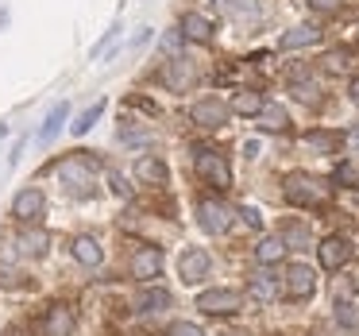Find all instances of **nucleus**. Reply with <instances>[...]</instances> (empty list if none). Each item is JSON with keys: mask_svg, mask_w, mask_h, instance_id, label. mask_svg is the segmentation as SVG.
<instances>
[{"mask_svg": "<svg viewBox=\"0 0 359 336\" xmlns=\"http://www.w3.org/2000/svg\"><path fill=\"white\" fill-rule=\"evenodd\" d=\"M290 205H325L328 201V186L313 174H290L286 186H282Z\"/></svg>", "mask_w": 359, "mask_h": 336, "instance_id": "f257e3e1", "label": "nucleus"}, {"mask_svg": "<svg viewBox=\"0 0 359 336\" xmlns=\"http://www.w3.org/2000/svg\"><path fill=\"white\" fill-rule=\"evenodd\" d=\"M194 170H197V178H205L209 186H217V189L232 186V170H228V163L217 155V151H209V147H201L194 155Z\"/></svg>", "mask_w": 359, "mask_h": 336, "instance_id": "f03ea898", "label": "nucleus"}, {"mask_svg": "<svg viewBox=\"0 0 359 336\" xmlns=\"http://www.w3.org/2000/svg\"><path fill=\"white\" fill-rule=\"evenodd\" d=\"M243 297L236 294V290H205L201 297H197V309L209 313V317H228V313H240Z\"/></svg>", "mask_w": 359, "mask_h": 336, "instance_id": "7ed1b4c3", "label": "nucleus"}, {"mask_svg": "<svg viewBox=\"0 0 359 336\" xmlns=\"http://www.w3.org/2000/svg\"><path fill=\"white\" fill-rule=\"evenodd\" d=\"M197 220H201L205 232L224 236L228 228H232V209H228L224 201H212V197H205V201L197 205Z\"/></svg>", "mask_w": 359, "mask_h": 336, "instance_id": "20e7f679", "label": "nucleus"}, {"mask_svg": "<svg viewBox=\"0 0 359 336\" xmlns=\"http://www.w3.org/2000/svg\"><path fill=\"white\" fill-rule=\"evenodd\" d=\"M282 290H286V297H294V302H305V297H313V290H317V274L305 263H294V267H286Z\"/></svg>", "mask_w": 359, "mask_h": 336, "instance_id": "39448f33", "label": "nucleus"}, {"mask_svg": "<svg viewBox=\"0 0 359 336\" xmlns=\"http://www.w3.org/2000/svg\"><path fill=\"white\" fill-rule=\"evenodd\" d=\"M228 116H232V109H228L224 101H217V97H205V101H197L194 109H189V120L201 128H224Z\"/></svg>", "mask_w": 359, "mask_h": 336, "instance_id": "423d86ee", "label": "nucleus"}, {"mask_svg": "<svg viewBox=\"0 0 359 336\" xmlns=\"http://www.w3.org/2000/svg\"><path fill=\"white\" fill-rule=\"evenodd\" d=\"M163 81L174 89V93H186V89L197 81L194 62H189V58H170V62L163 66Z\"/></svg>", "mask_w": 359, "mask_h": 336, "instance_id": "0eeeda50", "label": "nucleus"}, {"mask_svg": "<svg viewBox=\"0 0 359 336\" xmlns=\"http://www.w3.org/2000/svg\"><path fill=\"white\" fill-rule=\"evenodd\" d=\"M43 209H47V197H43L39 189H20L16 201H12V213H16L24 224H35V220L43 217Z\"/></svg>", "mask_w": 359, "mask_h": 336, "instance_id": "6e6552de", "label": "nucleus"}, {"mask_svg": "<svg viewBox=\"0 0 359 336\" xmlns=\"http://www.w3.org/2000/svg\"><path fill=\"white\" fill-rule=\"evenodd\" d=\"M317 255H320V267H325V271H340V267L351 259V243L340 240V236H328V240L317 248Z\"/></svg>", "mask_w": 359, "mask_h": 336, "instance_id": "1a4fd4ad", "label": "nucleus"}, {"mask_svg": "<svg viewBox=\"0 0 359 336\" xmlns=\"http://www.w3.org/2000/svg\"><path fill=\"white\" fill-rule=\"evenodd\" d=\"M58 174H62V182L70 186V194H78V197L86 194V186L93 182V170L86 166V159H81V155L66 159V163H62V170H58Z\"/></svg>", "mask_w": 359, "mask_h": 336, "instance_id": "9d476101", "label": "nucleus"}, {"mask_svg": "<svg viewBox=\"0 0 359 336\" xmlns=\"http://www.w3.org/2000/svg\"><path fill=\"white\" fill-rule=\"evenodd\" d=\"M178 274H182V282H201L205 274H209V251H201V248H189L186 255H182V263H178Z\"/></svg>", "mask_w": 359, "mask_h": 336, "instance_id": "9b49d317", "label": "nucleus"}, {"mask_svg": "<svg viewBox=\"0 0 359 336\" xmlns=\"http://www.w3.org/2000/svg\"><path fill=\"white\" fill-rule=\"evenodd\" d=\"M158 271H163V251H158V248H140V251H135V259H132V274H135V278L147 282V278H155Z\"/></svg>", "mask_w": 359, "mask_h": 336, "instance_id": "f8f14e48", "label": "nucleus"}, {"mask_svg": "<svg viewBox=\"0 0 359 336\" xmlns=\"http://www.w3.org/2000/svg\"><path fill=\"white\" fill-rule=\"evenodd\" d=\"M135 305H140L143 313H166V309H170V294H166L163 286H143Z\"/></svg>", "mask_w": 359, "mask_h": 336, "instance_id": "ddd939ff", "label": "nucleus"}, {"mask_svg": "<svg viewBox=\"0 0 359 336\" xmlns=\"http://www.w3.org/2000/svg\"><path fill=\"white\" fill-rule=\"evenodd\" d=\"M248 294L255 297L259 305L274 302V297H278V278H271V274H251V282H248Z\"/></svg>", "mask_w": 359, "mask_h": 336, "instance_id": "4468645a", "label": "nucleus"}, {"mask_svg": "<svg viewBox=\"0 0 359 336\" xmlns=\"http://www.w3.org/2000/svg\"><path fill=\"white\" fill-rule=\"evenodd\" d=\"M135 174H140L147 186H166V163L163 159H151V155H143L140 163H135Z\"/></svg>", "mask_w": 359, "mask_h": 336, "instance_id": "2eb2a0df", "label": "nucleus"}, {"mask_svg": "<svg viewBox=\"0 0 359 336\" xmlns=\"http://www.w3.org/2000/svg\"><path fill=\"white\" fill-rule=\"evenodd\" d=\"M43 332H47V336H70V332H74V317H70V309L55 305V309L47 313V321H43Z\"/></svg>", "mask_w": 359, "mask_h": 336, "instance_id": "dca6fc26", "label": "nucleus"}, {"mask_svg": "<svg viewBox=\"0 0 359 336\" xmlns=\"http://www.w3.org/2000/svg\"><path fill=\"white\" fill-rule=\"evenodd\" d=\"M182 35L194 39V43H209L212 39V24L205 16H197V12H189V16L182 20Z\"/></svg>", "mask_w": 359, "mask_h": 336, "instance_id": "f3484780", "label": "nucleus"}, {"mask_svg": "<svg viewBox=\"0 0 359 336\" xmlns=\"http://www.w3.org/2000/svg\"><path fill=\"white\" fill-rule=\"evenodd\" d=\"M101 243L93 240V236H78V240H74V259H78V263H86V267H97L101 263Z\"/></svg>", "mask_w": 359, "mask_h": 336, "instance_id": "a211bd4d", "label": "nucleus"}, {"mask_svg": "<svg viewBox=\"0 0 359 336\" xmlns=\"http://www.w3.org/2000/svg\"><path fill=\"white\" fill-rule=\"evenodd\" d=\"M16 243H20V251H24V255H43V251H47V243H50V236L43 232V228H24Z\"/></svg>", "mask_w": 359, "mask_h": 336, "instance_id": "6ab92c4d", "label": "nucleus"}, {"mask_svg": "<svg viewBox=\"0 0 359 336\" xmlns=\"http://www.w3.org/2000/svg\"><path fill=\"white\" fill-rule=\"evenodd\" d=\"M317 39H320L317 27H294V32H286V35L278 39V47H282V51H297V47H313Z\"/></svg>", "mask_w": 359, "mask_h": 336, "instance_id": "aec40b11", "label": "nucleus"}, {"mask_svg": "<svg viewBox=\"0 0 359 336\" xmlns=\"http://www.w3.org/2000/svg\"><path fill=\"white\" fill-rule=\"evenodd\" d=\"M66 116H70V105H66V101H62V105H55V109L47 112V124L39 128V143H50V140H55L58 128L66 124Z\"/></svg>", "mask_w": 359, "mask_h": 336, "instance_id": "412c9836", "label": "nucleus"}, {"mask_svg": "<svg viewBox=\"0 0 359 336\" xmlns=\"http://www.w3.org/2000/svg\"><path fill=\"white\" fill-rule=\"evenodd\" d=\"M282 255H286V240H282V236H263V240H259V248H255L259 263H278Z\"/></svg>", "mask_w": 359, "mask_h": 336, "instance_id": "4be33fe9", "label": "nucleus"}, {"mask_svg": "<svg viewBox=\"0 0 359 336\" xmlns=\"http://www.w3.org/2000/svg\"><path fill=\"white\" fill-rule=\"evenodd\" d=\"M255 120H259V128H266V132H282V128L290 124V116H286V109H282V105H266Z\"/></svg>", "mask_w": 359, "mask_h": 336, "instance_id": "5701e85b", "label": "nucleus"}, {"mask_svg": "<svg viewBox=\"0 0 359 336\" xmlns=\"http://www.w3.org/2000/svg\"><path fill=\"white\" fill-rule=\"evenodd\" d=\"M305 147L317 151V155H332V151L340 147V135H332V132H309V135H305Z\"/></svg>", "mask_w": 359, "mask_h": 336, "instance_id": "b1692460", "label": "nucleus"}, {"mask_svg": "<svg viewBox=\"0 0 359 336\" xmlns=\"http://www.w3.org/2000/svg\"><path fill=\"white\" fill-rule=\"evenodd\" d=\"M232 109L240 112V116H259V112L266 109V101H263V97H259V93H251V89H248V93H236Z\"/></svg>", "mask_w": 359, "mask_h": 336, "instance_id": "393cba45", "label": "nucleus"}, {"mask_svg": "<svg viewBox=\"0 0 359 336\" xmlns=\"http://www.w3.org/2000/svg\"><path fill=\"white\" fill-rule=\"evenodd\" d=\"M336 325H340V328H351V332H359V305H348V302L336 305Z\"/></svg>", "mask_w": 359, "mask_h": 336, "instance_id": "a878e982", "label": "nucleus"}, {"mask_svg": "<svg viewBox=\"0 0 359 336\" xmlns=\"http://www.w3.org/2000/svg\"><path fill=\"white\" fill-rule=\"evenodd\" d=\"M290 93H294L297 101L313 105V101H317V93H320V89H317V81H305V78H294V81H290Z\"/></svg>", "mask_w": 359, "mask_h": 336, "instance_id": "bb28decb", "label": "nucleus"}, {"mask_svg": "<svg viewBox=\"0 0 359 336\" xmlns=\"http://www.w3.org/2000/svg\"><path fill=\"white\" fill-rule=\"evenodd\" d=\"M101 112H104V101H97L93 109H86V112H81V116H78V124H74V135H86L89 128L97 124V116H101Z\"/></svg>", "mask_w": 359, "mask_h": 336, "instance_id": "cd10ccee", "label": "nucleus"}, {"mask_svg": "<svg viewBox=\"0 0 359 336\" xmlns=\"http://www.w3.org/2000/svg\"><path fill=\"white\" fill-rule=\"evenodd\" d=\"M282 240H286V248H305V243H309V228L286 224V228H282Z\"/></svg>", "mask_w": 359, "mask_h": 336, "instance_id": "c85d7f7f", "label": "nucleus"}, {"mask_svg": "<svg viewBox=\"0 0 359 336\" xmlns=\"http://www.w3.org/2000/svg\"><path fill=\"white\" fill-rule=\"evenodd\" d=\"M166 336H205V332L197 325H189V321H178V325H170V332H166Z\"/></svg>", "mask_w": 359, "mask_h": 336, "instance_id": "c756f323", "label": "nucleus"}, {"mask_svg": "<svg viewBox=\"0 0 359 336\" xmlns=\"http://www.w3.org/2000/svg\"><path fill=\"white\" fill-rule=\"evenodd\" d=\"M313 12H325V16H336L340 12V0H309Z\"/></svg>", "mask_w": 359, "mask_h": 336, "instance_id": "7c9ffc66", "label": "nucleus"}, {"mask_svg": "<svg viewBox=\"0 0 359 336\" xmlns=\"http://www.w3.org/2000/svg\"><path fill=\"white\" fill-rule=\"evenodd\" d=\"M116 35H120V27H109V32H104V35H101V43H97V47H93V58H101V55H104V51H109V47H112V39H116Z\"/></svg>", "mask_w": 359, "mask_h": 336, "instance_id": "2f4dec72", "label": "nucleus"}, {"mask_svg": "<svg viewBox=\"0 0 359 336\" xmlns=\"http://www.w3.org/2000/svg\"><path fill=\"white\" fill-rule=\"evenodd\" d=\"M344 58H348V55H344V51H332V55L325 58V66H328V70H344V66H348V62H344Z\"/></svg>", "mask_w": 359, "mask_h": 336, "instance_id": "473e14b6", "label": "nucleus"}, {"mask_svg": "<svg viewBox=\"0 0 359 336\" xmlns=\"http://www.w3.org/2000/svg\"><path fill=\"white\" fill-rule=\"evenodd\" d=\"M112 194H120V197H128L132 194V186H128L124 178H120V174H112Z\"/></svg>", "mask_w": 359, "mask_h": 336, "instance_id": "72a5a7b5", "label": "nucleus"}, {"mask_svg": "<svg viewBox=\"0 0 359 336\" xmlns=\"http://www.w3.org/2000/svg\"><path fill=\"white\" fill-rule=\"evenodd\" d=\"M240 217H243V224L259 228V213H255V209H248V205H243V209H240Z\"/></svg>", "mask_w": 359, "mask_h": 336, "instance_id": "f704fd0d", "label": "nucleus"}, {"mask_svg": "<svg viewBox=\"0 0 359 336\" xmlns=\"http://www.w3.org/2000/svg\"><path fill=\"white\" fill-rule=\"evenodd\" d=\"M348 147H351V151H359V124L348 132Z\"/></svg>", "mask_w": 359, "mask_h": 336, "instance_id": "c9c22d12", "label": "nucleus"}, {"mask_svg": "<svg viewBox=\"0 0 359 336\" xmlns=\"http://www.w3.org/2000/svg\"><path fill=\"white\" fill-rule=\"evenodd\" d=\"M243 155H248V159H255V155H259V143H255V140H251V143H243Z\"/></svg>", "mask_w": 359, "mask_h": 336, "instance_id": "e433bc0d", "label": "nucleus"}, {"mask_svg": "<svg viewBox=\"0 0 359 336\" xmlns=\"http://www.w3.org/2000/svg\"><path fill=\"white\" fill-rule=\"evenodd\" d=\"M351 101H359V78L351 81Z\"/></svg>", "mask_w": 359, "mask_h": 336, "instance_id": "4c0bfd02", "label": "nucleus"}, {"mask_svg": "<svg viewBox=\"0 0 359 336\" xmlns=\"http://www.w3.org/2000/svg\"><path fill=\"white\" fill-rule=\"evenodd\" d=\"M8 336H24V332H20V328H12V332H8Z\"/></svg>", "mask_w": 359, "mask_h": 336, "instance_id": "58836bf2", "label": "nucleus"}, {"mask_svg": "<svg viewBox=\"0 0 359 336\" xmlns=\"http://www.w3.org/2000/svg\"><path fill=\"white\" fill-rule=\"evenodd\" d=\"M0 135H4V124H0Z\"/></svg>", "mask_w": 359, "mask_h": 336, "instance_id": "ea45409f", "label": "nucleus"}]
</instances>
